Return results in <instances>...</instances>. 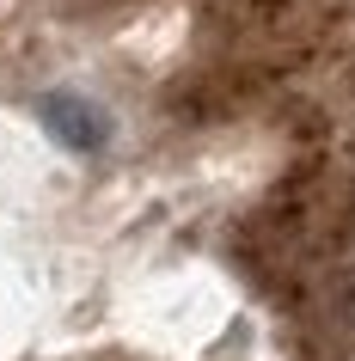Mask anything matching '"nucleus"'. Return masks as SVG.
<instances>
[{
    "label": "nucleus",
    "mask_w": 355,
    "mask_h": 361,
    "mask_svg": "<svg viewBox=\"0 0 355 361\" xmlns=\"http://www.w3.org/2000/svg\"><path fill=\"white\" fill-rule=\"evenodd\" d=\"M49 116H56V123H61V129H68V135H74V141H80V147H86V141H92V116H86V111H80V104H49Z\"/></svg>",
    "instance_id": "obj_1"
}]
</instances>
